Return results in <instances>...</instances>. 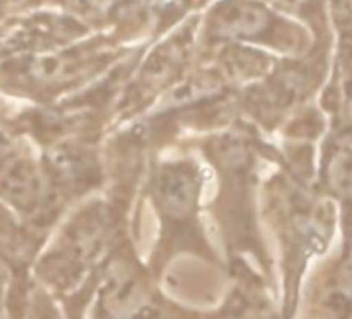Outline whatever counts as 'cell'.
I'll use <instances>...</instances> for the list:
<instances>
[{"label": "cell", "mask_w": 352, "mask_h": 319, "mask_svg": "<svg viewBox=\"0 0 352 319\" xmlns=\"http://www.w3.org/2000/svg\"><path fill=\"white\" fill-rule=\"evenodd\" d=\"M282 170L267 183V216L280 247L282 313L296 319L307 286V276L323 259L340 234L333 204L315 185V155L311 143L282 157Z\"/></svg>", "instance_id": "6da1fadb"}, {"label": "cell", "mask_w": 352, "mask_h": 319, "mask_svg": "<svg viewBox=\"0 0 352 319\" xmlns=\"http://www.w3.org/2000/svg\"><path fill=\"white\" fill-rule=\"evenodd\" d=\"M206 32L220 42L265 44L288 52L302 42L294 25L259 0H220L208 13Z\"/></svg>", "instance_id": "7a4b0ae2"}, {"label": "cell", "mask_w": 352, "mask_h": 319, "mask_svg": "<svg viewBox=\"0 0 352 319\" xmlns=\"http://www.w3.org/2000/svg\"><path fill=\"white\" fill-rule=\"evenodd\" d=\"M315 185L333 204L340 224V247L352 243V122L325 129L317 157Z\"/></svg>", "instance_id": "3957f363"}, {"label": "cell", "mask_w": 352, "mask_h": 319, "mask_svg": "<svg viewBox=\"0 0 352 319\" xmlns=\"http://www.w3.org/2000/svg\"><path fill=\"white\" fill-rule=\"evenodd\" d=\"M305 288L313 319H352V243L338 247Z\"/></svg>", "instance_id": "277c9868"}, {"label": "cell", "mask_w": 352, "mask_h": 319, "mask_svg": "<svg viewBox=\"0 0 352 319\" xmlns=\"http://www.w3.org/2000/svg\"><path fill=\"white\" fill-rule=\"evenodd\" d=\"M201 195V175L195 164H164L155 181V199L168 218L183 220L195 214Z\"/></svg>", "instance_id": "5b68a950"}, {"label": "cell", "mask_w": 352, "mask_h": 319, "mask_svg": "<svg viewBox=\"0 0 352 319\" xmlns=\"http://www.w3.org/2000/svg\"><path fill=\"white\" fill-rule=\"evenodd\" d=\"M210 319H284L261 274L245 267L220 309Z\"/></svg>", "instance_id": "8992f818"}, {"label": "cell", "mask_w": 352, "mask_h": 319, "mask_svg": "<svg viewBox=\"0 0 352 319\" xmlns=\"http://www.w3.org/2000/svg\"><path fill=\"white\" fill-rule=\"evenodd\" d=\"M108 50L110 48L89 44L79 48L42 52L30 63L28 73L32 81H38L40 85H63L102 65Z\"/></svg>", "instance_id": "52a82bcc"}, {"label": "cell", "mask_w": 352, "mask_h": 319, "mask_svg": "<svg viewBox=\"0 0 352 319\" xmlns=\"http://www.w3.org/2000/svg\"><path fill=\"white\" fill-rule=\"evenodd\" d=\"M46 195V179L28 155L0 157V197L17 210L32 212Z\"/></svg>", "instance_id": "ba28073f"}, {"label": "cell", "mask_w": 352, "mask_h": 319, "mask_svg": "<svg viewBox=\"0 0 352 319\" xmlns=\"http://www.w3.org/2000/svg\"><path fill=\"white\" fill-rule=\"evenodd\" d=\"M183 58H185V44L181 42V38H172L147 58L141 71V81L145 85L166 83L176 71H179V65L183 63Z\"/></svg>", "instance_id": "9c48e42d"}, {"label": "cell", "mask_w": 352, "mask_h": 319, "mask_svg": "<svg viewBox=\"0 0 352 319\" xmlns=\"http://www.w3.org/2000/svg\"><path fill=\"white\" fill-rule=\"evenodd\" d=\"M75 3L83 9V11H91V13H100V11H106L110 9L116 0H75Z\"/></svg>", "instance_id": "30bf717a"}, {"label": "cell", "mask_w": 352, "mask_h": 319, "mask_svg": "<svg viewBox=\"0 0 352 319\" xmlns=\"http://www.w3.org/2000/svg\"><path fill=\"white\" fill-rule=\"evenodd\" d=\"M7 149H9V139H7L5 131H0V155H3Z\"/></svg>", "instance_id": "8fae6325"}, {"label": "cell", "mask_w": 352, "mask_h": 319, "mask_svg": "<svg viewBox=\"0 0 352 319\" xmlns=\"http://www.w3.org/2000/svg\"><path fill=\"white\" fill-rule=\"evenodd\" d=\"M7 3H13V0H0V7H3V5H7Z\"/></svg>", "instance_id": "7c38bea8"}]
</instances>
